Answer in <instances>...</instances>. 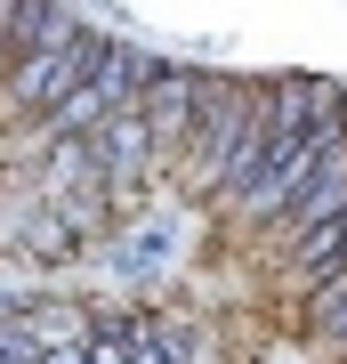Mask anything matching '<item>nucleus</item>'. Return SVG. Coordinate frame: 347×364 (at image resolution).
Listing matches in <instances>:
<instances>
[{"label":"nucleus","mask_w":347,"mask_h":364,"mask_svg":"<svg viewBox=\"0 0 347 364\" xmlns=\"http://www.w3.org/2000/svg\"><path fill=\"white\" fill-rule=\"evenodd\" d=\"M97 65H105V41L81 33L73 16H57V33L40 41V49H25L9 73H0V114H49V105L73 97Z\"/></svg>","instance_id":"obj_1"},{"label":"nucleus","mask_w":347,"mask_h":364,"mask_svg":"<svg viewBox=\"0 0 347 364\" xmlns=\"http://www.w3.org/2000/svg\"><path fill=\"white\" fill-rule=\"evenodd\" d=\"M267 130V90H250V81H210V105H202V130L186 146V186L194 195H219L234 154Z\"/></svg>","instance_id":"obj_2"},{"label":"nucleus","mask_w":347,"mask_h":364,"mask_svg":"<svg viewBox=\"0 0 347 364\" xmlns=\"http://www.w3.org/2000/svg\"><path fill=\"white\" fill-rule=\"evenodd\" d=\"M202 105H210V73H154L138 90V114H145V138H154V162L186 154L194 130H202Z\"/></svg>","instance_id":"obj_3"},{"label":"nucleus","mask_w":347,"mask_h":364,"mask_svg":"<svg viewBox=\"0 0 347 364\" xmlns=\"http://www.w3.org/2000/svg\"><path fill=\"white\" fill-rule=\"evenodd\" d=\"M339 122H347V97H339V81H307V73H291V81H267V130H275V138L339 130Z\"/></svg>","instance_id":"obj_4"}]
</instances>
